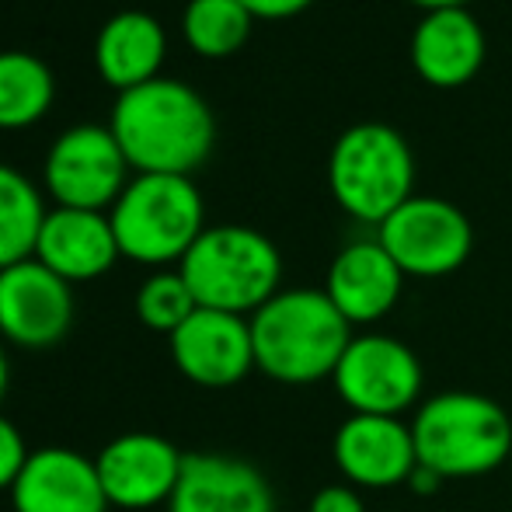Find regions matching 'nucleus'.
Instances as JSON below:
<instances>
[{
    "instance_id": "nucleus-11",
    "label": "nucleus",
    "mask_w": 512,
    "mask_h": 512,
    "mask_svg": "<svg viewBox=\"0 0 512 512\" xmlns=\"http://www.w3.org/2000/svg\"><path fill=\"white\" fill-rule=\"evenodd\" d=\"M74 324V286L39 258L0 269V338L18 349H53Z\"/></svg>"
},
{
    "instance_id": "nucleus-4",
    "label": "nucleus",
    "mask_w": 512,
    "mask_h": 512,
    "mask_svg": "<svg viewBox=\"0 0 512 512\" xmlns=\"http://www.w3.org/2000/svg\"><path fill=\"white\" fill-rule=\"evenodd\" d=\"M199 307L251 317L279 293L283 258L279 248L255 227H206L189 255L178 262Z\"/></svg>"
},
{
    "instance_id": "nucleus-9",
    "label": "nucleus",
    "mask_w": 512,
    "mask_h": 512,
    "mask_svg": "<svg viewBox=\"0 0 512 512\" xmlns=\"http://www.w3.org/2000/svg\"><path fill=\"white\" fill-rule=\"evenodd\" d=\"M377 241L405 276L439 279L471 258L474 230L464 209L436 196H411L377 230Z\"/></svg>"
},
{
    "instance_id": "nucleus-15",
    "label": "nucleus",
    "mask_w": 512,
    "mask_h": 512,
    "mask_svg": "<svg viewBox=\"0 0 512 512\" xmlns=\"http://www.w3.org/2000/svg\"><path fill=\"white\" fill-rule=\"evenodd\" d=\"M168 512H276L272 485L255 464L230 453H185Z\"/></svg>"
},
{
    "instance_id": "nucleus-13",
    "label": "nucleus",
    "mask_w": 512,
    "mask_h": 512,
    "mask_svg": "<svg viewBox=\"0 0 512 512\" xmlns=\"http://www.w3.org/2000/svg\"><path fill=\"white\" fill-rule=\"evenodd\" d=\"M331 457L349 485L370 492L408 485L418 467L411 425L391 415H349L338 425Z\"/></svg>"
},
{
    "instance_id": "nucleus-25",
    "label": "nucleus",
    "mask_w": 512,
    "mask_h": 512,
    "mask_svg": "<svg viewBox=\"0 0 512 512\" xmlns=\"http://www.w3.org/2000/svg\"><path fill=\"white\" fill-rule=\"evenodd\" d=\"M307 512H366V502L356 485L342 481V485H324L321 492L310 499Z\"/></svg>"
},
{
    "instance_id": "nucleus-21",
    "label": "nucleus",
    "mask_w": 512,
    "mask_h": 512,
    "mask_svg": "<svg viewBox=\"0 0 512 512\" xmlns=\"http://www.w3.org/2000/svg\"><path fill=\"white\" fill-rule=\"evenodd\" d=\"M46 213L42 192L11 164H0V269L35 255Z\"/></svg>"
},
{
    "instance_id": "nucleus-14",
    "label": "nucleus",
    "mask_w": 512,
    "mask_h": 512,
    "mask_svg": "<svg viewBox=\"0 0 512 512\" xmlns=\"http://www.w3.org/2000/svg\"><path fill=\"white\" fill-rule=\"evenodd\" d=\"M14 512H108L95 457L67 446L32 450L11 492Z\"/></svg>"
},
{
    "instance_id": "nucleus-1",
    "label": "nucleus",
    "mask_w": 512,
    "mask_h": 512,
    "mask_svg": "<svg viewBox=\"0 0 512 512\" xmlns=\"http://www.w3.org/2000/svg\"><path fill=\"white\" fill-rule=\"evenodd\" d=\"M108 129L136 175H192L216 143L206 98L171 77L122 91Z\"/></svg>"
},
{
    "instance_id": "nucleus-23",
    "label": "nucleus",
    "mask_w": 512,
    "mask_h": 512,
    "mask_svg": "<svg viewBox=\"0 0 512 512\" xmlns=\"http://www.w3.org/2000/svg\"><path fill=\"white\" fill-rule=\"evenodd\" d=\"M199 310L196 297H192L189 283L178 269H157L154 276L143 279L136 290V317L147 324L150 331H164L175 335L185 321Z\"/></svg>"
},
{
    "instance_id": "nucleus-8",
    "label": "nucleus",
    "mask_w": 512,
    "mask_h": 512,
    "mask_svg": "<svg viewBox=\"0 0 512 512\" xmlns=\"http://www.w3.org/2000/svg\"><path fill=\"white\" fill-rule=\"evenodd\" d=\"M42 178L56 206L105 213L129 185V161L112 129L81 122L53 140Z\"/></svg>"
},
{
    "instance_id": "nucleus-17",
    "label": "nucleus",
    "mask_w": 512,
    "mask_h": 512,
    "mask_svg": "<svg viewBox=\"0 0 512 512\" xmlns=\"http://www.w3.org/2000/svg\"><path fill=\"white\" fill-rule=\"evenodd\" d=\"M32 258H39L49 272L67 279L70 286H77L105 276L122 258V251L105 213L56 206L46 213Z\"/></svg>"
},
{
    "instance_id": "nucleus-20",
    "label": "nucleus",
    "mask_w": 512,
    "mask_h": 512,
    "mask_svg": "<svg viewBox=\"0 0 512 512\" xmlns=\"http://www.w3.org/2000/svg\"><path fill=\"white\" fill-rule=\"evenodd\" d=\"M56 81L49 63L25 49L0 53V129H25L49 112Z\"/></svg>"
},
{
    "instance_id": "nucleus-6",
    "label": "nucleus",
    "mask_w": 512,
    "mask_h": 512,
    "mask_svg": "<svg viewBox=\"0 0 512 512\" xmlns=\"http://www.w3.org/2000/svg\"><path fill=\"white\" fill-rule=\"evenodd\" d=\"M328 189L349 216L380 227L415 189V157L405 136L387 122L349 126L331 147Z\"/></svg>"
},
{
    "instance_id": "nucleus-7",
    "label": "nucleus",
    "mask_w": 512,
    "mask_h": 512,
    "mask_svg": "<svg viewBox=\"0 0 512 512\" xmlns=\"http://www.w3.org/2000/svg\"><path fill=\"white\" fill-rule=\"evenodd\" d=\"M331 384L352 415L401 418L422 398L425 373L401 338L370 331L349 342Z\"/></svg>"
},
{
    "instance_id": "nucleus-5",
    "label": "nucleus",
    "mask_w": 512,
    "mask_h": 512,
    "mask_svg": "<svg viewBox=\"0 0 512 512\" xmlns=\"http://www.w3.org/2000/svg\"><path fill=\"white\" fill-rule=\"evenodd\" d=\"M122 258L164 269L182 262L206 230V206L189 175H136L108 209Z\"/></svg>"
},
{
    "instance_id": "nucleus-26",
    "label": "nucleus",
    "mask_w": 512,
    "mask_h": 512,
    "mask_svg": "<svg viewBox=\"0 0 512 512\" xmlns=\"http://www.w3.org/2000/svg\"><path fill=\"white\" fill-rule=\"evenodd\" d=\"M251 11V18H265V21H279V18H293V14L307 11L314 0H241Z\"/></svg>"
},
{
    "instance_id": "nucleus-16",
    "label": "nucleus",
    "mask_w": 512,
    "mask_h": 512,
    "mask_svg": "<svg viewBox=\"0 0 512 512\" xmlns=\"http://www.w3.org/2000/svg\"><path fill=\"white\" fill-rule=\"evenodd\" d=\"M405 272L380 241H356L335 255L324 293L349 324H377L398 307Z\"/></svg>"
},
{
    "instance_id": "nucleus-19",
    "label": "nucleus",
    "mask_w": 512,
    "mask_h": 512,
    "mask_svg": "<svg viewBox=\"0 0 512 512\" xmlns=\"http://www.w3.org/2000/svg\"><path fill=\"white\" fill-rule=\"evenodd\" d=\"M168 35L147 11H119L102 25L95 42V67L115 91L140 88L161 74Z\"/></svg>"
},
{
    "instance_id": "nucleus-2",
    "label": "nucleus",
    "mask_w": 512,
    "mask_h": 512,
    "mask_svg": "<svg viewBox=\"0 0 512 512\" xmlns=\"http://www.w3.org/2000/svg\"><path fill=\"white\" fill-rule=\"evenodd\" d=\"M251 321L255 370L279 384L331 380L356 335L324 290H279Z\"/></svg>"
},
{
    "instance_id": "nucleus-3",
    "label": "nucleus",
    "mask_w": 512,
    "mask_h": 512,
    "mask_svg": "<svg viewBox=\"0 0 512 512\" xmlns=\"http://www.w3.org/2000/svg\"><path fill=\"white\" fill-rule=\"evenodd\" d=\"M418 467L443 481L485 478L512 453V418L495 398L474 391H443L411 418Z\"/></svg>"
},
{
    "instance_id": "nucleus-12",
    "label": "nucleus",
    "mask_w": 512,
    "mask_h": 512,
    "mask_svg": "<svg viewBox=\"0 0 512 512\" xmlns=\"http://www.w3.org/2000/svg\"><path fill=\"white\" fill-rule=\"evenodd\" d=\"M168 342L175 370L209 391L241 384L255 370L251 321L241 314L199 307Z\"/></svg>"
},
{
    "instance_id": "nucleus-24",
    "label": "nucleus",
    "mask_w": 512,
    "mask_h": 512,
    "mask_svg": "<svg viewBox=\"0 0 512 512\" xmlns=\"http://www.w3.org/2000/svg\"><path fill=\"white\" fill-rule=\"evenodd\" d=\"M28 453L32 450L25 446L21 429L7 415H0V492H11L14 488V481H18Z\"/></svg>"
},
{
    "instance_id": "nucleus-22",
    "label": "nucleus",
    "mask_w": 512,
    "mask_h": 512,
    "mask_svg": "<svg viewBox=\"0 0 512 512\" xmlns=\"http://www.w3.org/2000/svg\"><path fill=\"white\" fill-rule=\"evenodd\" d=\"M251 11L241 0H189L182 14L185 42L206 60L234 56L251 35Z\"/></svg>"
},
{
    "instance_id": "nucleus-27",
    "label": "nucleus",
    "mask_w": 512,
    "mask_h": 512,
    "mask_svg": "<svg viewBox=\"0 0 512 512\" xmlns=\"http://www.w3.org/2000/svg\"><path fill=\"white\" fill-rule=\"evenodd\" d=\"M7 387H11V363H7V352H4V342H0V401H4Z\"/></svg>"
},
{
    "instance_id": "nucleus-10",
    "label": "nucleus",
    "mask_w": 512,
    "mask_h": 512,
    "mask_svg": "<svg viewBox=\"0 0 512 512\" xmlns=\"http://www.w3.org/2000/svg\"><path fill=\"white\" fill-rule=\"evenodd\" d=\"M98 481L112 509L168 506L185 467V453L157 432H122L95 457Z\"/></svg>"
},
{
    "instance_id": "nucleus-28",
    "label": "nucleus",
    "mask_w": 512,
    "mask_h": 512,
    "mask_svg": "<svg viewBox=\"0 0 512 512\" xmlns=\"http://www.w3.org/2000/svg\"><path fill=\"white\" fill-rule=\"evenodd\" d=\"M411 4L425 7V11H443V7H464L467 0H411Z\"/></svg>"
},
{
    "instance_id": "nucleus-18",
    "label": "nucleus",
    "mask_w": 512,
    "mask_h": 512,
    "mask_svg": "<svg viewBox=\"0 0 512 512\" xmlns=\"http://www.w3.org/2000/svg\"><path fill=\"white\" fill-rule=\"evenodd\" d=\"M485 63V32L467 7L425 11L411 35V67L432 88H464Z\"/></svg>"
}]
</instances>
